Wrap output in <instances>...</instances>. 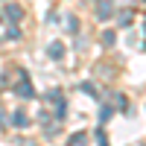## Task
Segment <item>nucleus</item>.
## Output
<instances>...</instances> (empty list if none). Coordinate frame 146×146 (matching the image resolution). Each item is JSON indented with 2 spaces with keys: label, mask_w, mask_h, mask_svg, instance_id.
I'll list each match as a JSON object with an SVG mask.
<instances>
[{
  "label": "nucleus",
  "mask_w": 146,
  "mask_h": 146,
  "mask_svg": "<svg viewBox=\"0 0 146 146\" xmlns=\"http://www.w3.org/2000/svg\"><path fill=\"white\" fill-rule=\"evenodd\" d=\"M6 12H9V18H15V21H18V18H21V9H18V6H9V9H6Z\"/></svg>",
  "instance_id": "1"
},
{
  "label": "nucleus",
  "mask_w": 146,
  "mask_h": 146,
  "mask_svg": "<svg viewBox=\"0 0 146 146\" xmlns=\"http://www.w3.org/2000/svg\"><path fill=\"white\" fill-rule=\"evenodd\" d=\"M70 146H85V135H76V137L70 140Z\"/></svg>",
  "instance_id": "2"
}]
</instances>
